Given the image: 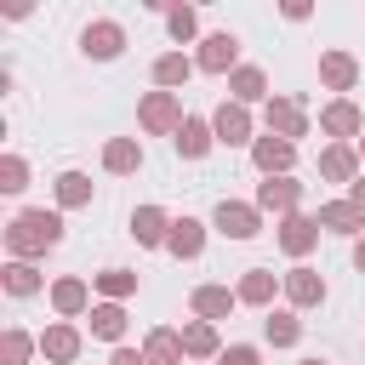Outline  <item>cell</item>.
<instances>
[{
	"mask_svg": "<svg viewBox=\"0 0 365 365\" xmlns=\"http://www.w3.org/2000/svg\"><path fill=\"white\" fill-rule=\"evenodd\" d=\"M34 285H40V279H34V268H29V262H11V268H6V291H17V297H29Z\"/></svg>",
	"mask_w": 365,
	"mask_h": 365,
	"instance_id": "484cf974",
	"label": "cell"
},
{
	"mask_svg": "<svg viewBox=\"0 0 365 365\" xmlns=\"http://www.w3.org/2000/svg\"><path fill=\"white\" fill-rule=\"evenodd\" d=\"M182 348H188V354H211V348H217L211 325H188V331H182Z\"/></svg>",
	"mask_w": 365,
	"mask_h": 365,
	"instance_id": "f546056e",
	"label": "cell"
},
{
	"mask_svg": "<svg viewBox=\"0 0 365 365\" xmlns=\"http://www.w3.org/2000/svg\"><path fill=\"white\" fill-rule=\"evenodd\" d=\"M205 148H211V131H205V120H182V131H177V154L200 160Z\"/></svg>",
	"mask_w": 365,
	"mask_h": 365,
	"instance_id": "52a82bcc",
	"label": "cell"
},
{
	"mask_svg": "<svg viewBox=\"0 0 365 365\" xmlns=\"http://www.w3.org/2000/svg\"><path fill=\"white\" fill-rule=\"evenodd\" d=\"M285 291H291L297 302H319V297H325V285H319V274H308V268H297V274L285 279Z\"/></svg>",
	"mask_w": 365,
	"mask_h": 365,
	"instance_id": "ac0fdd59",
	"label": "cell"
},
{
	"mask_svg": "<svg viewBox=\"0 0 365 365\" xmlns=\"http://www.w3.org/2000/svg\"><path fill=\"white\" fill-rule=\"evenodd\" d=\"M177 354H182V342H177L171 331H154V336H148V359H154V365H177Z\"/></svg>",
	"mask_w": 365,
	"mask_h": 365,
	"instance_id": "ffe728a7",
	"label": "cell"
},
{
	"mask_svg": "<svg viewBox=\"0 0 365 365\" xmlns=\"http://www.w3.org/2000/svg\"><path fill=\"white\" fill-rule=\"evenodd\" d=\"M268 342H297V319L291 314H274L268 319Z\"/></svg>",
	"mask_w": 365,
	"mask_h": 365,
	"instance_id": "4dcf8cb0",
	"label": "cell"
},
{
	"mask_svg": "<svg viewBox=\"0 0 365 365\" xmlns=\"http://www.w3.org/2000/svg\"><path fill=\"white\" fill-rule=\"evenodd\" d=\"M171 34H177V40H188V34H194V11H188V6H182V11H171Z\"/></svg>",
	"mask_w": 365,
	"mask_h": 365,
	"instance_id": "836d02e7",
	"label": "cell"
},
{
	"mask_svg": "<svg viewBox=\"0 0 365 365\" xmlns=\"http://www.w3.org/2000/svg\"><path fill=\"white\" fill-rule=\"evenodd\" d=\"M257 165H262V171H285V165H291V143H285V137H279V143L262 137V143H257Z\"/></svg>",
	"mask_w": 365,
	"mask_h": 365,
	"instance_id": "5bb4252c",
	"label": "cell"
},
{
	"mask_svg": "<svg viewBox=\"0 0 365 365\" xmlns=\"http://www.w3.org/2000/svg\"><path fill=\"white\" fill-rule=\"evenodd\" d=\"M103 165H108V171H137V165H143V154H137V143H125V137H120V143H108V148H103Z\"/></svg>",
	"mask_w": 365,
	"mask_h": 365,
	"instance_id": "9a60e30c",
	"label": "cell"
},
{
	"mask_svg": "<svg viewBox=\"0 0 365 365\" xmlns=\"http://www.w3.org/2000/svg\"><path fill=\"white\" fill-rule=\"evenodd\" d=\"M319 222H325V228H336V234H354L365 217H359V205H354V200H336V205H325V211H319Z\"/></svg>",
	"mask_w": 365,
	"mask_h": 365,
	"instance_id": "ba28073f",
	"label": "cell"
},
{
	"mask_svg": "<svg viewBox=\"0 0 365 365\" xmlns=\"http://www.w3.org/2000/svg\"><path fill=\"white\" fill-rule=\"evenodd\" d=\"M319 165H325V177H336V182H342V177L354 171V154H348V148H325V160H319Z\"/></svg>",
	"mask_w": 365,
	"mask_h": 365,
	"instance_id": "83f0119b",
	"label": "cell"
},
{
	"mask_svg": "<svg viewBox=\"0 0 365 365\" xmlns=\"http://www.w3.org/2000/svg\"><path fill=\"white\" fill-rule=\"evenodd\" d=\"M91 331H97V336H108V342H114V336H120V331H125V314H120V308H114V302H108V308H97V314H91Z\"/></svg>",
	"mask_w": 365,
	"mask_h": 365,
	"instance_id": "603a6c76",
	"label": "cell"
},
{
	"mask_svg": "<svg viewBox=\"0 0 365 365\" xmlns=\"http://www.w3.org/2000/svg\"><path fill=\"white\" fill-rule=\"evenodd\" d=\"M40 348H46L51 359H74V348H80V336H74L68 325H51V331L40 336Z\"/></svg>",
	"mask_w": 365,
	"mask_h": 365,
	"instance_id": "2e32d148",
	"label": "cell"
},
{
	"mask_svg": "<svg viewBox=\"0 0 365 365\" xmlns=\"http://www.w3.org/2000/svg\"><path fill=\"white\" fill-rule=\"evenodd\" d=\"M103 291H108V297H125V291H131V274L108 268V274H103Z\"/></svg>",
	"mask_w": 365,
	"mask_h": 365,
	"instance_id": "d6a6232c",
	"label": "cell"
},
{
	"mask_svg": "<svg viewBox=\"0 0 365 365\" xmlns=\"http://www.w3.org/2000/svg\"><path fill=\"white\" fill-rule=\"evenodd\" d=\"M325 131L354 137V131H359V108H354V103H331V108H325Z\"/></svg>",
	"mask_w": 365,
	"mask_h": 365,
	"instance_id": "4fadbf2b",
	"label": "cell"
},
{
	"mask_svg": "<svg viewBox=\"0 0 365 365\" xmlns=\"http://www.w3.org/2000/svg\"><path fill=\"white\" fill-rule=\"evenodd\" d=\"M354 205H359V211H365V182H354Z\"/></svg>",
	"mask_w": 365,
	"mask_h": 365,
	"instance_id": "74e56055",
	"label": "cell"
},
{
	"mask_svg": "<svg viewBox=\"0 0 365 365\" xmlns=\"http://www.w3.org/2000/svg\"><path fill=\"white\" fill-rule=\"evenodd\" d=\"M0 177H6L0 188H6V194H17V188H23V160H6V165H0Z\"/></svg>",
	"mask_w": 365,
	"mask_h": 365,
	"instance_id": "1f68e13d",
	"label": "cell"
},
{
	"mask_svg": "<svg viewBox=\"0 0 365 365\" xmlns=\"http://www.w3.org/2000/svg\"><path fill=\"white\" fill-rule=\"evenodd\" d=\"M268 125H279L285 137H302V108L297 103H268Z\"/></svg>",
	"mask_w": 365,
	"mask_h": 365,
	"instance_id": "e0dca14e",
	"label": "cell"
},
{
	"mask_svg": "<svg viewBox=\"0 0 365 365\" xmlns=\"http://www.w3.org/2000/svg\"><path fill=\"white\" fill-rule=\"evenodd\" d=\"M257 205H279V211H291V205H297V182H262Z\"/></svg>",
	"mask_w": 365,
	"mask_h": 365,
	"instance_id": "7402d4cb",
	"label": "cell"
},
{
	"mask_svg": "<svg viewBox=\"0 0 365 365\" xmlns=\"http://www.w3.org/2000/svg\"><path fill=\"white\" fill-rule=\"evenodd\" d=\"M325 80H331L336 91H342V86H354V63H348L342 51H331V57H325Z\"/></svg>",
	"mask_w": 365,
	"mask_h": 365,
	"instance_id": "d4e9b609",
	"label": "cell"
},
{
	"mask_svg": "<svg viewBox=\"0 0 365 365\" xmlns=\"http://www.w3.org/2000/svg\"><path fill=\"white\" fill-rule=\"evenodd\" d=\"M120 46H125L120 23H91V29H86V51H91V57H114Z\"/></svg>",
	"mask_w": 365,
	"mask_h": 365,
	"instance_id": "277c9868",
	"label": "cell"
},
{
	"mask_svg": "<svg viewBox=\"0 0 365 365\" xmlns=\"http://www.w3.org/2000/svg\"><path fill=\"white\" fill-rule=\"evenodd\" d=\"M234 51H240V40H234V34H211V40H205V51H200V68L222 74V68L234 63Z\"/></svg>",
	"mask_w": 365,
	"mask_h": 365,
	"instance_id": "5b68a950",
	"label": "cell"
},
{
	"mask_svg": "<svg viewBox=\"0 0 365 365\" xmlns=\"http://www.w3.org/2000/svg\"><path fill=\"white\" fill-rule=\"evenodd\" d=\"M131 234H137L143 245H160V240H171V234H165V217H160L154 205H143V211L131 217Z\"/></svg>",
	"mask_w": 365,
	"mask_h": 365,
	"instance_id": "9c48e42d",
	"label": "cell"
},
{
	"mask_svg": "<svg viewBox=\"0 0 365 365\" xmlns=\"http://www.w3.org/2000/svg\"><path fill=\"white\" fill-rule=\"evenodd\" d=\"M23 354H29V336L11 331V336H6V365H23Z\"/></svg>",
	"mask_w": 365,
	"mask_h": 365,
	"instance_id": "e575fe53",
	"label": "cell"
},
{
	"mask_svg": "<svg viewBox=\"0 0 365 365\" xmlns=\"http://www.w3.org/2000/svg\"><path fill=\"white\" fill-rule=\"evenodd\" d=\"M354 262H359V274H365V240H359V245H354Z\"/></svg>",
	"mask_w": 365,
	"mask_h": 365,
	"instance_id": "f35d334b",
	"label": "cell"
},
{
	"mask_svg": "<svg viewBox=\"0 0 365 365\" xmlns=\"http://www.w3.org/2000/svg\"><path fill=\"white\" fill-rule=\"evenodd\" d=\"M222 365H257V348H228Z\"/></svg>",
	"mask_w": 365,
	"mask_h": 365,
	"instance_id": "d590c367",
	"label": "cell"
},
{
	"mask_svg": "<svg viewBox=\"0 0 365 365\" xmlns=\"http://www.w3.org/2000/svg\"><path fill=\"white\" fill-rule=\"evenodd\" d=\"M57 308H63V314L86 308V285H80V279H63V285H57Z\"/></svg>",
	"mask_w": 365,
	"mask_h": 365,
	"instance_id": "f1b7e54d",
	"label": "cell"
},
{
	"mask_svg": "<svg viewBox=\"0 0 365 365\" xmlns=\"http://www.w3.org/2000/svg\"><path fill=\"white\" fill-rule=\"evenodd\" d=\"M57 194H63V205H86L91 200V182L80 171H68V177H57Z\"/></svg>",
	"mask_w": 365,
	"mask_h": 365,
	"instance_id": "44dd1931",
	"label": "cell"
},
{
	"mask_svg": "<svg viewBox=\"0 0 365 365\" xmlns=\"http://www.w3.org/2000/svg\"><path fill=\"white\" fill-rule=\"evenodd\" d=\"M177 257H200V222L194 217H182V222H171V240H165Z\"/></svg>",
	"mask_w": 365,
	"mask_h": 365,
	"instance_id": "30bf717a",
	"label": "cell"
},
{
	"mask_svg": "<svg viewBox=\"0 0 365 365\" xmlns=\"http://www.w3.org/2000/svg\"><path fill=\"white\" fill-rule=\"evenodd\" d=\"M302 365H325V359H302Z\"/></svg>",
	"mask_w": 365,
	"mask_h": 365,
	"instance_id": "ab89813d",
	"label": "cell"
},
{
	"mask_svg": "<svg viewBox=\"0 0 365 365\" xmlns=\"http://www.w3.org/2000/svg\"><path fill=\"white\" fill-rule=\"evenodd\" d=\"M143 125H148V131H182V114H177L171 91H154V97L143 103Z\"/></svg>",
	"mask_w": 365,
	"mask_h": 365,
	"instance_id": "7a4b0ae2",
	"label": "cell"
},
{
	"mask_svg": "<svg viewBox=\"0 0 365 365\" xmlns=\"http://www.w3.org/2000/svg\"><path fill=\"white\" fill-rule=\"evenodd\" d=\"M211 125H217V137H222V143H245V131H251V120H245V108H240V103H222Z\"/></svg>",
	"mask_w": 365,
	"mask_h": 365,
	"instance_id": "8992f818",
	"label": "cell"
},
{
	"mask_svg": "<svg viewBox=\"0 0 365 365\" xmlns=\"http://www.w3.org/2000/svg\"><path fill=\"white\" fill-rule=\"evenodd\" d=\"M314 234H319V222H308V217H291L279 240H285V251H291V257H302V251L314 245Z\"/></svg>",
	"mask_w": 365,
	"mask_h": 365,
	"instance_id": "8fae6325",
	"label": "cell"
},
{
	"mask_svg": "<svg viewBox=\"0 0 365 365\" xmlns=\"http://www.w3.org/2000/svg\"><path fill=\"white\" fill-rule=\"evenodd\" d=\"M57 240H63V222H57L51 211H23V217L11 222V234H6V245L23 251V257H29V251H46V245H57Z\"/></svg>",
	"mask_w": 365,
	"mask_h": 365,
	"instance_id": "6da1fadb",
	"label": "cell"
},
{
	"mask_svg": "<svg viewBox=\"0 0 365 365\" xmlns=\"http://www.w3.org/2000/svg\"><path fill=\"white\" fill-rule=\"evenodd\" d=\"M217 228H222L228 240H251V234H257V211H251V205L222 200V205H217Z\"/></svg>",
	"mask_w": 365,
	"mask_h": 365,
	"instance_id": "3957f363",
	"label": "cell"
},
{
	"mask_svg": "<svg viewBox=\"0 0 365 365\" xmlns=\"http://www.w3.org/2000/svg\"><path fill=\"white\" fill-rule=\"evenodd\" d=\"M154 80H160V86L188 80V57H177V51H171V57H160V63H154Z\"/></svg>",
	"mask_w": 365,
	"mask_h": 365,
	"instance_id": "cb8c5ba5",
	"label": "cell"
},
{
	"mask_svg": "<svg viewBox=\"0 0 365 365\" xmlns=\"http://www.w3.org/2000/svg\"><path fill=\"white\" fill-rule=\"evenodd\" d=\"M234 97H240V103L262 97V74H257V68H240V74H234Z\"/></svg>",
	"mask_w": 365,
	"mask_h": 365,
	"instance_id": "4316f807",
	"label": "cell"
},
{
	"mask_svg": "<svg viewBox=\"0 0 365 365\" xmlns=\"http://www.w3.org/2000/svg\"><path fill=\"white\" fill-rule=\"evenodd\" d=\"M268 297H274V274L251 268V274H245V285H240V302H268Z\"/></svg>",
	"mask_w": 365,
	"mask_h": 365,
	"instance_id": "d6986e66",
	"label": "cell"
},
{
	"mask_svg": "<svg viewBox=\"0 0 365 365\" xmlns=\"http://www.w3.org/2000/svg\"><path fill=\"white\" fill-rule=\"evenodd\" d=\"M228 308H234V297H228L222 285H200V291H194V314L217 319V314H228Z\"/></svg>",
	"mask_w": 365,
	"mask_h": 365,
	"instance_id": "7c38bea8",
	"label": "cell"
},
{
	"mask_svg": "<svg viewBox=\"0 0 365 365\" xmlns=\"http://www.w3.org/2000/svg\"><path fill=\"white\" fill-rule=\"evenodd\" d=\"M114 365H148V359H143V354H131V348H120V354H114Z\"/></svg>",
	"mask_w": 365,
	"mask_h": 365,
	"instance_id": "8d00e7d4",
	"label": "cell"
}]
</instances>
